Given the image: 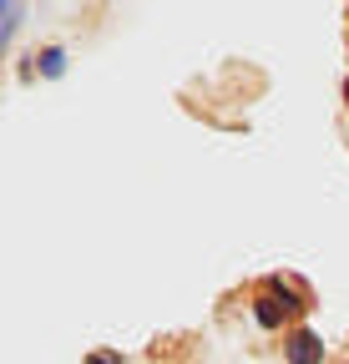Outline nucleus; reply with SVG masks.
I'll list each match as a JSON object with an SVG mask.
<instances>
[{
	"label": "nucleus",
	"instance_id": "obj_5",
	"mask_svg": "<svg viewBox=\"0 0 349 364\" xmlns=\"http://www.w3.org/2000/svg\"><path fill=\"white\" fill-rule=\"evenodd\" d=\"M86 364H127V359H122V354H92Z\"/></svg>",
	"mask_w": 349,
	"mask_h": 364
},
{
	"label": "nucleus",
	"instance_id": "obj_6",
	"mask_svg": "<svg viewBox=\"0 0 349 364\" xmlns=\"http://www.w3.org/2000/svg\"><path fill=\"white\" fill-rule=\"evenodd\" d=\"M344 102H349V81H344Z\"/></svg>",
	"mask_w": 349,
	"mask_h": 364
},
{
	"label": "nucleus",
	"instance_id": "obj_3",
	"mask_svg": "<svg viewBox=\"0 0 349 364\" xmlns=\"http://www.w3.org/2000/svg\"><path fill=\"white\" fill-rule=\"evenodd\" d=\"M36 71L46 76V81H61L66 76V46H46V51L36 56Z\"/></svg>",
	"mask_w": 349,
	"mask_h": 364
},
{
	"label": "nucleus",
	"instance_id": "obj_4",
	"mask_svg": "<svg viewBox=\"0 0 349 364\" xmlns=\"http://www.w3.org/2000/svg\"><path fill=\"white\" fill-rule=\"evenodd\" d=\"M21 36V0H6V46Z\"/></svg>",
	"mask_w": 349,
	"mask_h": 364
},
{
	"label": "nucleus",
	"instance_id": "obj_1",
	"mask_svg": "<svg viewBox=\"0 0 349 364\" xmlns=\"http://www.w3.org/2000/svg\"><path fill=\"white\" fill-rule=\"evenodd\" d=\"M304 309H309V304H304V294H299L294 284H284V279H269L264 294L253 299V318H258L264 329H284V318H299Z\"/></svg>",
	"mask_w": 349,
	"mask_h": 364
},
{
	"label": "nucleus",
	"instance_id": "obj_2",
	"mask_svg": "<svg viewBox=\"0 0 349 364\" xmlns=\"http://www.w3.org/2000/svg\"><path fill=\"white\" fill-rule=\"evenodd\" d=\"M284 359L289 364H324V339L314 329H294L289 344H284Z\"/></svg>",
	"mask_w": 349,
	"mask_h": 364
}]
</instances>
